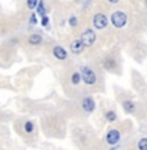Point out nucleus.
<instances>
[{"label":"nucleus","instance_id":"nucleus-1","mask_svg":"<svg viewBox=\"0 0 147 150\" xmlns=\"http://www.w3.org/2000/svg\"><path fill=\"white\" fill-rule=\"evenodd\" d=\"M128 22V17L127 14L124 13V12L121 11H116L114 12L111 16V23L114 25L116 29H121V27H124L125 25Z\"/></svg>","mask_w":147,"mask_h":150},{"label":"nucleus","instance_id":"nucleus-2","mask_svg":"<svg viewBox=\"0 0 147 150\" xmlns=\"http://www.w3.org/2000/svg\"><path fill=\"white\" fill-rule=\"evenodd\" d=\"M81 79L85 84L88 86H93V84L97 83V75L96 73L92 70V69L87 67V66H83L81 67Z\"/></svg>","mask_w":147,"mask_h":150},{"label":"nucleus","instance_id":"nucleus-3","mask_svg":"<svg viewBox=\"0 0 147 150\" xmlns=\"http://www.w3.org/2000/svg\"><path fill=\"white\" fill-rule=\"evenodd\" d=\"M96 39H97V35H96L94 31L92 29H87V30L83 31V34H81L80 42L83 43L84 47H90V45L94 44Z\"/></svg>","mask_w":147,"mask_h":150},{"label":"nucleus","instance_id":"nucleus-4","mask_svg":"<svg viewBox=\"0 0 147 150\" xmlns=\"http://www.w3.org/2000/svg\"><path fill=\"white\" fill-rule=\"evenodd\" d=\"M107 25H108V21H107V17H106V14L97 13L94 17H93V26H94L97 30L105 29Z\"/></svg>","mask_w":147,"mask_h":150},{"label":"nucleus","instance_id":"nucleus-5","mask_svg":"<svg viewBox=\"0 0 147 150\" xmlns=\"http://www.w3.org/2000/svg\"><path fill=\"white\" fill-rule=\"evenodd\" d=\"M121 139V133L119 129H110L106 135V142L108 145H116Z\"/></svg>","mask_w":147,"mask_h":150},{"label":"nucleus","instance_id":"nucleus-6","mask_svg":"<svg viewBox=\"0 0 147 150\" xmlns=\"http://www.w3.org/2000/svg\"><path fill=\"white\" fill-rule=\"evenodd\" d=\"M53 56H54L57 60L59 61H63V60H66L67 58V52H66V49L63 48V47H61V45H57V47H54L53 48Z\"/></svg>","mask_w":147,"mask_h":150},{"label":"nucleus","instance_id":"nucleus-7","mask_svg":"<svg viewBox=\"0 0 147 150\" xmlns=\"http://www.w3.org/2000/svg\"><path fill=\"white\" fill-rule=\"evenodd\" d=\"M81 108H83L87 112H92V111L96 109V102H94V100L90 98V97H85V98L83 100V101H81Z\"/></svg>","mask_w":147,"mask_h":150},{"label":"nucleus","instance_id":"nucleus-8","mask_svg":"<svg viewBox=\"0 0 147 150\" xmlns=\"http://www.w3.org/2000/svg\"><path fill=\"white\" fill-rule=\"evenodd\" d=\"M70 49L74 54H79V53L83 52L84 45L80 40H74V42H71V44H70Z\"/></svg>","mask_w":147,"mask_h":150},{"label":"nucleus","instance_id":"nucleus-9","mask_svg":"<svg viewBox=\"0 0 147 150\" xmlns=\"http://www.w3.org/2000/svg\"><path fill=\"white\" fill-rule=\"evenodd\" d=\"M29 44L30 45H39L43 43V36L39 35V34H32V35L29 36Z\"/></svg>","mask_w":147,"mask_h":150},{"label":"nucleus","instance_id":"nucleus-10","mask_svg":"<svg viewBox=\"0 0 147 150\" xmlns=\"http://www.w3.org/2000/svg\"><path fill=\"white\" fill-rule=\"evenodd\" d=\"M103 67L108 71H114V69L116 67V61H115L114 58H110V57L105 58V61H103Z\"/></svg>","mask_w":147,"mask_h":150},{"label":"nucleus","instance_id":"nucleus-11","mask_svg":"<svg viewBox=\"0 0 147 150\" xmlns=\"http://www.w3.org/2000/svg\"><path fill=\"white\" fill-rule=\"evenodd\" d=\"M123 109L125 110V112H134V110H136V104L132 101H124Z\"/></svg>","mask_w":147,"mask_h":150},{"label":"nucleus","instance_id":"nucleus-12","mask_svg":"<svg viewBox=\"0 0 147 150\" xmlns=\"http://www.w3.org/2000/svg\"><path fill=\"white\" fill-rule=\"evenodd\" d=\"M105 118H106V120H108V122H115L117 119V115L114 110H108L105 112Z\"/></svg>","mask_w":147,"mask_h":150},{"label":"nucleus","instance_id":"nucleus-13","mask_svg":"<svg viewBox=\"0 0 147 150\" xmlns=\"http://www.w3.org/2000/svg\"><path fill=\"white\" fill-rule=\"evenodd\" d=\"M34 129H35V127H34L32 122H26V123L23 124V131L27 133V135H31V133L34 132Z\"/></svg>","mask_w":147,"mask_h":150},{"label":"nucleus","instance_id":"nucleus-14","mask_svg":"<svg viewBox=\"0 0 147 150\" xmlns=\"http://www.w3.org/2000/svg\"><path fill=\"white\" fill-rule=\"evenodd\" d=\"M37 13H39L40 16H45V7H44V0H39L37 1Z\"/></svg>","mask_w":147,"mask_h":150},{"label":"nucleus","instance_id":"nucleus-15","mask_svg":"<svg viewBox=\"0 0 147 150\" xmlns=\"http://www.w3.org/2000/svg\"><path fill=\"white\" fill-rule=\"evenodd\" d=\"M137 148H138V150H147V139L146 137H142V139L139 140Z\"/></svg>","mask_w":147,"mask_h":150},{"label":"nucleus","instance_id":"nucleus-16","mask_svg":"<svg viewBox=\"0 0 147 150\" xmlns=\"http://www.w3.org/2000/svg\"><path fill=\"white\" fill-rule=\"evenodd\" d=\"M80 80H81V75L79 73H74L72 76H71V83L75 84V86H77V84L80 83Z\"/></svg>","mask_w":147,"mask_h":150},{"label":"nucleus","instance_id":"nucleus-17","mask_svg":"<svg viewBox=\"0 0 147 150\" xmlns=\"http://www.w3.org/2000/svg\"><path fill=\"white\" fill-rule=\"evenodd\" d=\"M37 1L39 0H27V8L29 9H34V8H36V5H37Z\"/></svg>","mask_w":147,"mask_h":150},{"label":"nucleus","instance_id":"nucleus-18","mask_svg":"<svg viewBox=\"0 0 147 150\" xmlns=\"http://www.w3.org/2000/svg\"><path fill=\"white\" fill-rule=\"evenodd\" d=\"M68 22H70V26L75 27V26L77 25V18H76V17H74V16H72V17H71L70 20H68Z\"/></svg>","mask_w":147,"mask_h":150},{"label":"nucleus","instance_id":"nucleus-19","mask_svg":"<svg viewBox=\"0 0 147 150\" xmlns=\"http://www.w3.org/2000/svg\"><path fill=\"white\" fill-rule=\"evenodd\" d=\"M48 22H49V18L46 17V16H43V18H41V25H43V26H46V25H48Z\"/></svg>","mask_w":147,"mask_h":150},{"label":"nucleus","instance_id":"nucleus-20","mask_svg":"<svg viewBox=\"0 0 147 150\" xmlns=\"http://www.w3.org/2000/svg\"><path fill=\"white\" fill-rule=\"evenodd\" d=\"M36 22H37L36 16H35V14H31V17H30V23H31V25H36Z\"/></svg>","mask_w":147,"mask_h":150},{"label":"nucleus","instance_id":"nucleus-21","mask_svg":"<svg viewBox=\"0 0 147 150\" xmlns=\"http://www.w3.org/2000/svg\"><path fill=\"white\" fill-rule=\"evenodd\" d=\"M110 4H116V3H119V0H107Z\"/></svg>","mask_w":147,"mask_h":150}]
</instances>
